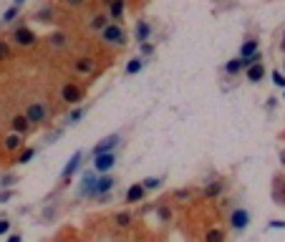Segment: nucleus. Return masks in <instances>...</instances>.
<instances>
[{
  "label": "nucleus",
  "mask_w": 285,
  "mask_h": 242,
  "mask_svg": "<svg viewBox=\"0 0 285 242\" xmlns=\"http://www.w3.org/2000/svg\"><path fill=\"white\" fill-rule=\"evenodd\" d=\"M33 129H36V126L31 124V119H28L26 114H15V116H10V131H13V134H18V137H23V139H26Z\"/></svg>",
  "instance_id": "nucleus-7"
},
{
  "label": "nucleus",
  "mask_w": 285,
  "mask_h": 242,
  "mask_svg": "<svg viewBox=\"0 0 285 242\" xmlns=\"http://www.w3.org/2000/svg\"><path fill=\"white\" fill-rule=\"evenodd\" d=\"M114 225H116V227H129V225H131V214H129V212H119V214L114 217Z\"/></svg>",
  "instance_id": "nucleus-29"
},
{
  "label": "nucleus",
  "mask_w": 285,
  "mask_h": 242,
  "mask_svg": "<svg viewBox=\"0 0 285 242\" xmlns=\"http://www.w3.org/2000/svg\"><path fill=\"white\" fill-rule=\"evenodd\" d=\"M240 71H243V63H240V58H232V61L225 63V73H227V76H237Z\"/></svg>",
  "instance_id": "nucleus-27"
},
{
  "label": "nucleus",
  "mask_w": 285,
  "mask_h": 242,
  "mask_svg": "<svg viewBox=\"0 0 285 242\" xmlns=\"http://www.w3.org/2000/svg\"><path fill=\"white\" fill-rule=\"evenodd\" d=\"M81 157H83V154H81V151H76L73 157L69 159V164L63 167V172H61V179H63V182H69V179L73 177V172H76V169H78V164H81Z\"/></svg>",
  "instance_id": "nucleus-17"
},
{
  "label": "nucleus",
  "mask_w": 285,
  "mask_h": 242,
  "mask_svg": "<svg viewBox=\"0 0 285 242\" xmlns=\"http://www.w3.org/2000/svg\"><path fill=\"white\" fill-rule=\"evenodd\" d=\"M83 89L78 83H73V81H63V86H61V91H58V96H61V101H66V104H81L83 101Z\"/></svg>",
  "instance_id": "nucleus-3"
},
{
  "label": "nucleus",
  "mask_w": 285,
  "mask_h": 242,
  "mask_svg": "<svg viewBox=\"0 0 285 242\" xmlns=\"http://www.w3.org/2000/svg\"><path fill=\"white\" fill-rule=\"evenodd\" d=\"M15 182H18V177H15V174H3V177H0V187H3V189L13 187Z\"/></svg>",
  "instance_id": "nucleus-34"
},
{
  "label": "nucleus",
  "mask_w": 285,
  "mask_h": 242,
  "mask_svg": "<svg viewBox=\"0 0 285 242\" xmlns=\"http://www.w3.org/2000/svg\"><path fill=\"white\" fill-rule=\"evenodd\" d=\"M33 18L38 20V23H56V8L53 5H43L33 13Z\"/></svg>",
  "instance_id": "nucleus-18"
},
{
  "label": "nucleus",
  "mask_w": 285,
  "mask_h": 242,
  "mask_svg": "<svg viewBox=\"0 0 285 242\" xmlns=\"http://www.w3.org/2000/svg\"><path fill=\"white\" fill-rule=\"evenodd\" d=\"M245 78H248L250 83L262 81V78H265V66H262V63H252L250 69H245Z\"/></svg>",
  "instance_id": "nucleus-19"
},
{
  "label": "nucleus",
  "mask_w": 285,
  "mask_h": 242,
  "mask_svg": "<svg viewBox=\"0 0 285 242\" xmlns=\"http://www.w3.org/2000/svg\"><path fill=\"white\" fill-rule=\"evenodd\" d=\"M227 222H230V227H232L235 232H243V230L250 225V212L243 209V207H235V209H230V214H227Z\"/></svg>",
  "instance_id": "nucleus-6"
},
{
  "label": "nucleus",
  "mask_w": 285,
  "mask_h": 242,
  "mask_svg": "<svg viewBox=\"0 0 285 242\" xmlns=\"http://www.w3.org/2000/svg\"><path fill=\"white\" fill-rule=\"evenodd\" d=\"M273 202L285 207V174H275L273 177Z\"/></svg>",
  "instance_id": "nucleus-12"
},
{
  "label": "nucleus",
  "mask_w": 285,
  "mask_h": 242,
  "mask_svg": "<svg viewBox=\"0 0 285 242\" xmlns=\"http://www.w3.org/2000/svg\"><path fill=\"white\" fill-rule=\"evenodd\" d=\"M283 227H285L283 219H273V222H270V230H283Z\"/></svg>",
  "instance_id": "nucleus-40"
},
{
  "label": "nucleus",
  "mask_w": 285,
  "mask_h": 242,
  "mask_svg": "<svg viewBox=\"0 0 285 242\" xmlns=\"http://www.w3.org/2000/svg\"><path fill=\"white\" fill-rule=\"evenodd\" d=\"M46 40L51 43L53 48H66V46H69V35H66V33H53V35H48Z\"/></svg>",
  "instance_id": "nucleus-24"
},
{
  "label": "nucleus",
  "mask_w": 285,
  "mask_h": 242,
  "mask_svg": "<svg viewBox=\"0 0 285 242\" xmlns=\"http://www.w3.org/2000/svg\"><path fill=\"white\" fill-rule=\"evenodd\" d=\"M106 13H108V18H111V23H121L124 13H126V0H108Z\"/></svg>",
  "instance_id": "nucleus-10"
},
{
  "label": "nucleus",
  "mask_w": 285,
  "mask_h": 242,
  "mask_svg": "<svg viewBox=\"0 0 285 242\" xmlns=\"http://www.w3.org/2000/svg\"><path fill=\"white\" fill-rule=\"evenodd\" d=\"M157 214H159V219H162V222H167V219H172V212H169V209H167L164 205H162V207L157 209Z\"/></svg>",
  "instance_id": "nucleus-38"
},
{
  "label": "nucleus",
  "mask_w": 285,
  "mask_h": 242,
  "mask_svg": "<svg viewBox=\"0 0 285 242\" xmlns=\"http://www.w3.org/2000/svg\"><path fill=\"white\" fill-rule=\"evenodd\" d=\"M139 51H142V58H149V56H154V46H151L149 40L139 43Z\"/></svg>",
  "instance_id": "nucleus-33"
},
{
  "label": "nucleus",
  "mask_w": 285,
  "mask_h": 242,
  "mask_svg": "<svg viewBox=\"0 0 285 242\" xmlns=\"http://www.w3.org/2000/svg\"><path fill=\"white\" fill-rule=\"evenodd\" d=\"M0 146H3L5 154H18L20 149H23V137H18V134H5L3 139H0Z\"/></svg>",
  "instance_id": "nucleus-11"
},
{
  "label": "nucleus",
  "mask_w": 285,
  "mask_h": 242,
  "mask_svg": "<svg viewBox=\"0 0 285 242\" xmlns=\"http://www.w3.org/2000/svg\"><path fill=\"white\" fill-rule=\"evenodd\" d=\"M280 164H285V149L280 151Z\"/></svg>",
  "instance_id": "nucleus-43"
},
{
  "label": "nucleus",
  "mask_w": 285,
  "mask_h": 242,
  "mask_svg": "<svg viewBox=\"0 0 285 242\" xmlns=\"http://www.w3.org/2000/svg\"><path fill=\"white\" fill-rule=\"evenodd\" d=\"M18 13H20V5H10V8L3 13V23H13V20L18 18Z\"/></svg>",
  "instance_id": "nucleus-31"
},
{
  "label": "nucleus",
  "mask_w": 285,
  "mask_h": 242,
  "mask_svg": "<svg viewBox=\"0 0 285 242\" xmlns=\"http://www.w3.org/2000/svg\"><path fill=\"white\" fill-rule=\"evenodd\" d=\"M10 40L15 43L18 48H26V51H28V48H33V46H36V43H38L40 38H38V35H36V33H33L28 26H23V23H20V26H15V28H13Z\"/></svg>",
  "instance_id": "nucleus-2"
},
{
  "label": "nucleus",
  "mask_w": 285,
  "mask_h": 242,
  "mask_svg": "<svg viewBox=\"0 0 285 242\" xmlns=\"http://www.w3.org/2000/svg\"><path fill=\"white\" fill-rule=\"evenodd\" d=\"M33 157H36V149L28 146V149H20V151L15 154V162H18V164H28Z\"/></svg>",
  "instance_id": "nucleus-26"
},
{
  "label": "nucleus",
  "mask_w": 285,
  "mask_h": 242,
  "mask_svg": "<svg viewBox=\"0 0 285 242\" xmlns=\"http://www.w3.org/2000/svg\"><path fill=\"white\" fill-rule=\"evenodd\" d=\"M283 96H285V91H283Z\"/></svg>",
  "instance_id": "nucleus-46"
},
{
  "label": "nucleus",
  "mask_w": 285,
  "mask_h": 242,
  "mask_svg": "<svg viewBox=\"0 0 285 242\" xmlns=\"http://www.w3.org/2000/svg\"><path fill=\"white\" fill-rule=\"evenodd\" d=\"M99 40H101V46H106V48H124L126 46V31H124V26L121 23H108L101 33H99Z\"/></svg>",
  "instance_id": "nucleus-1"
},
{
  "label": "nucleus",
  "mask_w": 285,
  "mask_h": 242,
  "mask_svg": "<svg viewBox=\"0 0 285 242\" xmlns=\"http://www.w3.org/2000/svg\"><path fill=\"white\" fill-rule=\"evenodd\" d=\"M81 116H83V108H76V111H71V114H69V119H66V121H69V124H76Z\"/></svg>",
  "instance_id": "nucleus-37"
},
{
  "label": "nucleus",
  "mask_w": 285,
  "mask_h": 242,
  "mask_svg": "<svg viewBox=\"0 0 285 242\" xmlns=\"http://www.w3.org/2000/svg\"><path fill=\"white\" fill-rule=\"evenodd\" d=\"M280 48L285 51V33H283V40H280Z\"/></svg>",
  "instance_id": "nucleus-44"
},
{
  "label": "nucleus",
  "mask_w": 285,
  "mask_h": 242,
  "mask_svg": "<svg viewBox=\"0 0 285 242\" xmlns=\"http://www.w3.org/2000/svg\"><path fill=\"white\" fill-rule=\"evenodd\" d=\"M149 35H151V23H146V20H139V23H137V40L144 43V40H149Z\"/></svg>",
  "instance_id": "nucleus-23"
},
{
  "label": "nucleus",
  "mask_w": 285,
  "mask_h": 242,
  "mask_svg": "<svg viewBox=\"0 0 285 242\" xmlns=\"http://www.w3.org/2000/svg\"><path fill=\"white\" fill-rule=\"evenodd\" d=\"M116 164V157H114V154L111 151H108V154H99V157H94V169L96 172H108V169H111Z\"/></svg>",
  "instance_id": "nucleus-15"
},
{
  "label": "nucleus",
  "mask_w": 285,
  "mask_h": 242,
  "mask_svg": "<svg viewBox=\"0 0 285 242\" xmlns=\"http://www.w3.org/2000/svg\"><path fill=\"white\" fill-rule=\"evenodd\" d=\"M227 192V179H214L207 187H202V200L212 202V200H220V197Z\"/></svg>",
  "instance_id": "nucleus-8"
},
{
  "label": "nucleus",
  "mask_w": 285,
  "mask_h": 242,
  "mask_svg": "<svg viewBox=\"0 0 285 242\" xmlns=\"http://www.w3.org/2000/svg\"><path fill=\"white\" fill-rule=\"evenodd\" d=\"M144 197H146V189L142 187V182H137V184H131V187L126 189L124 202H126V205H139V202H144Z\"/></svg>",
  "instance_id": "nucleus-13"
},
{
  "label": "nucleus",
  "mask_w": 285,
  "mask_h": 242,
  "mask_svg": "<svg viewBox=\"0 0 285 242\" xmlns=\"http://www.w3.org/2000/svg\"><path fill=\"white\" fill-rule=\"evenodd\" d=\"M89 0H61V5H66V8H71V10H78V8H83Z\"/></svg>",
  "instance_id": "nucleus-32"
},
{
  "label": "nucleus",
  "mask_w": 285,
  "mask_h": 242,
  "mask_svg": "<svg viewBox=\"0 0 285 242\" xmlns=\"http://www.w3.org/2000/svg\"><path fill=\"white\" fill-rule=\"evenodd\" d=\"M205 242H225V230L220 227H212L205 232Z\"/></svg>",
  "instance_id": "nucleus-25"
},
{
  "label": "nucleus",
  "mask_w": 285,
  "mask_h": 242,
  "mask_svg": "<svg viewBox=\"0 0 285 242\" xmlns=\"http://www.w3.org/2000/svg\"><path fill=\"white\" fill-rule=\"evenodd\" d=\"M119 141H121V137H119V134H111V137L101 139V141L94 146V157H99V154H108L111 149H116V146H119Z\"/></svg>",
  "instance_id": "nucleus-14"
},
{
  "label": "nucleus",
  "mask_w": 285,
  "mask_h": 242,
  "mask_svg": "<svg viewBox=\"0 0 285 242\" xmlns=\"http://www.w3.org/2000/svg\"><path fill=\"white\" fill-rule=\"evenodd\" d=\"M10 232V222L8 219H0V235H8Z\"/></svg>",
  "instance_id": "nucleus-39"
},
{
  "label": "nucleus",
  "mask_w": 285,
  "mask_h": 242,
  "mask_svg": "<svg viewBox=\"0 0 285 242\" xmlns=\"http://www.w3.org/2000/svg\"><path fill=\"white\" fill-rule=\"evenodd\" d=\"M273 83L280 86V89H285V76H283L280 71H273Z\"/></svg>",
  "instance_id": "nucleus-35"
},
{
  "label": "nucleus",
  "mask_w": 285,
  "mask_h": 242,
  "mask_svg": "<svg viewBox=\"0 0 285 242\" xmlns=\"http://www.w3.org/2000/svg\"><path fill=\"white\" fill-rule=\"evenodd\" d=\"M10 56H13L10 43H8V40H0V63H3V61H10Z\"/></svg>",
  "instance_id": "nucleus-28"
},
{
  "label": "nucleus",
  "mask_w": 285,
  "mask_h": 242,
  "mask_svg": "<svg viewBox=\"0 0 285 242\" xmlns=\"http://www.w3.org/2000/svg\"><path fill=\"white\" fill-rule=\"evenodd\" d=\"M114 177H108V174H104V177H99L96 179V184H94V197L99 194V197H104V194H108L111 192V187H114Z\"/></svg>",
  "instance_id": "nucleus-16"
},
{
  "label": "nucleus",
  "mask_w": 285,
  "mask_h": 242,
  "mask_svg": "<svg viewBox=\"0 0 285 242\" xmlns=\"http://www.w3.org/2000/svg\"><path fill=\"white\" fill-rule=\"evenodd\" d=\"M10 197H13V192H10V189H5V192H0V202H8Z\"/></svg>",
  "instance_id": "nucleus-41"
},
{
  "label": "nucleus",
  "mask_w": 285,
  "mask_h": 242,
  "mask_svg": "<svg viewBox=\"0 0 285 242\" xmlns=\"http://www.w3.org/2000/svg\"><path fill=\"white\" fill-rule=\"evenodd\" d=\"M142 187H144L146 192H151V189H159V187H162V179H159V177H146V179L142 182Z\"/></svg>",
  "instance_id": "nucleus-30"
},
{
  "label": "nucleus",
  "mask_w": 285,
  "mask_h": 242,
  "mask_svg": "<svg viewBox=\"0 0 285 242\" xmlns=\"http://www.w3.org/2000/svg\"><path fill=\"white\" fill-rule=\"evenodd\" d=\"M172 197H174V200H189V197H192V192H189V189H177Z\"/></svg>",
  "instance_id": "nucleus-36"
},
{
  "label": "nucleus",
  "mask_w": 285,
  "mask_h": 242,
  "mask_svg": "<svg viewBox=\"0 0 285 242\" xmlns=\"http://www.w3.org/2000/svg\"><path fill=\"white\" fill-rule=\"evenodd\" d=\"M280 139H283V141H285V131H283V134H280Z\"/></svg>",
  "instance_id": "nucleus-45"
},
{
  "label": "nucleus",
  "mask_w": 285,
  "mask_h": 242,
  "mask_svg": "<svg viewBox=\"0 0 285 242\" xmlns=\"http://www.w3.org/2000/svg\"><path fill=\"white\" fill-rule=\"evenodd\" d=\"M257 53V38H248L243 46H240V58H250Z\"/></svg>",
  "instance_id": "nucleus-21"
},
{
  "label": "nucleus",
  "mask_w": 285,
  "mask_h": 242,
  "mask_svg": "<svg viewBox=\"0 0 285 242\" xmlns=\"http://www.w3.org/2000/svg\"><path fill=\"white\" fill-rule=\"evenodd\" d=\"M23 114L31 119V124H33V126L46 124V121H48V108L43 106L40 101H31V104L26 106V111H23Z\"/></svg>",
  "instance_id": "nucleus-5"
},
{
  "label": "nucleus",
  "mask_w": 285,
  "mask_h": 242,
  "mask_svg": "<svg viewBox=\"0 0 285 242\" xmlns=\"http://www.w3.org/2000/svg\"><path fill=\"white\" fill-rule=\"evenodd\" d=\"M8 242H20V235H10V237H8Z\"/></svg>",
  "instance_id": "nucleus-42"
},
{
  "label": "nucleus",
  "mask_w": 285,
  "mask_h": 242,
  "mask_svg": "<svg viewBox=\"0 0 285 242\" xmlns=\"http://www.w3.org/2000/svg\"><path fill=\"white\" fill-rule=\"evenodd\" d=\"M96 69H99V61L94 58V56H78L76 61H73V71L78 73V76H96Z\"/></svg>",
  "instance_id": "nucleus-4"
},
{
  "label": "nucleus",
  "mask_w": 285,
  "mask_h": 242,
  "mask_svg": "<svg viewBox=\"0 0 285 242\" xmlns=\"http://www.w3.org/2000/svg\"><path fill=\"white\" fill-rule=\"evenodd\" d=\"M94 184H96V177H94V174H83L81 194H83V197H94Z\"/></svg>",
  "instance_id": "nucleus-22"
},
{
  "label": "nucleus",
  "mask_w": 285,
  "mask_h": 242,
  "mask_svg": "<svg viewBox=\"0 0 285 242\" xmlns=\"http://www.w3.org/2000/svg\"><path fill=\"white\" fill-rule=\"evenodd\" d=\"M108 23H111V18H108V13L106 10H99V13H94L89 20H86V28L89 31H94V33H101Z\"/></svg>",
  "instance_id": "nucleus-9"
},
{
  "label": "nucleus",
  "mask_w": 285,
  "mask_h": 242,
  "mask_svg": "<svg viewBox=\"0 0 285 242\" xmlns=\"http://www.w3.org/2000/svg\"><path fill=\"white\" fill-rule=\"evenodd\" d=\"M144 63H146V61H144L142 56H137V58H129V63L124 66V73H126V76H137V73L144 69Z\"/></svg>",
  "instance_id": "nucleus-20"
}]
</instances>
